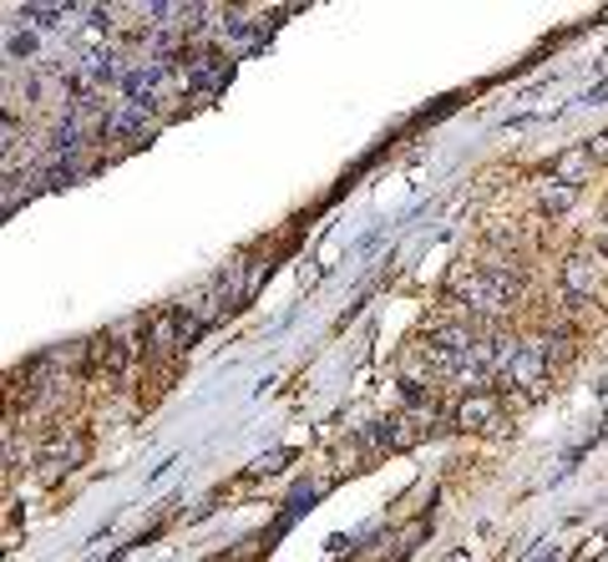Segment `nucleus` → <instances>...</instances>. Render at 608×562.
Listing matches in <instances>:
<instances>
[{
	"label": "nucleus",
	"instance_id": "nucleus-5",
	"mask_svg": "<svg viewBox=\"0 0 608 562\" xmlns=\"http://www.w3.org/2000/svg\"><path fill=\"white\" fill-rule=\"evenodd\" d=\"M563 289H568V294H594V289H598V269L588 259H573L568 269H563Z\"/></svg>",
	"mask_w": 608,
	"mask_h": 562
},
{
	"label": "nucleus",
	"instance_id": "nucleus-1",
	"mask_svg": "<svg viewBox=\"0 0 608 562\" xmlns=\"http://www.w3.org/2000/svg\"><path fill=\"white\" fill-rule=\"evenodd\" d=\"M507 294H513V274H502V269L466 274V284H456V300L477 314H497L502 304H507Z\"/></svg>",
	"mask_w": 608,
	"mask_h": 562
},
{
	"label": "nucleus",
	"instance_id": "nucleus-10",
	"mask_svg": "<svg viewBox=\"0 0 608 562\" xmlns=\"http://www.w3.org/2000/svg\"><path fill=\"white\" fill-rule=\"evenodd\" d=\"M285 461H289V451H275V456H269V461H259V467H254V471H279V467H285Z\"/></svg>",
	"mask_w": 608,
	"mask_h": 562
},
{
	"label": "nucleus",
	"instance_id": "nucleus-11",
	"mask_svg": "<svg viewBox=\"0 0 608 562\" xmlns=\"http://www.w3.org/2000/svg\"><path fill=\"white\" fill-rule=\"evenodd\" d=\"M588 153H594V157H608V132H604V137H594V143H588Z\"/></svg>",
	"mask_w": 608,
	"mask_h": 562
},
{
	"label": "nucleus",
	"instance_id": "nucleus-9",
	"mask_svg": "<svg viewBox=\"0 0 608 562\" xmlns=\"http://www.w3.org/2000/svg\"><path fill=\"white\" fill-rule=\"evenodd\" d=\"M6 46H11V56H31V51H37V31H11V41H6Z\"/></svg>",
	"mask_w": 608,
	"mask_h": 562
},
{
	"label": "nucleus",
	"instance_id": "nucleus-8",
	"mask_svg": "<svg viewBox=\"0 0 608 562\" xmlns=\"http://www.w3.org/2000/svg\"><path fill=\"white\" fill-rule=\"evenodd\" d=\"M568 204H573L568 183H548V188H543V208H548V214H558V208H568Z\"/></svg>",
	"mask_w": 608,
	"mask_h": 562
},
{
	"label": "nucleus",
	"instance_id": "nucleus-6",
	"mask_svg": "<svg viewBox=\"0 0 608 562\" xmlns=\"http://www.w3.org/2000/svg\"><path fill=\"white\" fill-rule=\"evenodd\" d=\"M82 456H86V441H82V436H66V441H51V446H47V467H61V471H66V467H76Z\"/></svg>",
	"mask_w": 608,
	"mask_h": 562
},
{
	"label": "nucleus",
	"instance_id": "nucleus-2",
	"mask_svg": "<svg viewBox=\"0 0 608 562\" xmlns=\"http://www.w3.org/2000/svg\"><path fill=\"white\" fill-rule=\"evenodd\" d=\"M167 76H173V61H167V56H153V61H143V66H132L122 82H127L132 102H157V92L167 86Z\"/></svg>",
	"mask_w": 608,
	"mask_h": 562
},
{
	"label": "nucleus",
	"instance_id": "nucleus-12",
	"mask_svg": "<svg viewBox=\"0 0 608 562\" xmlns=\"http://www.w3.org/2000/svg\"><path fill=\"white\" fill-rule=\"evenodd\" d=\"M604 96H608V82H604V86H594V92H588V102H604Z\"/></svg>",
	"mask_w": 608,
	"mask_h": 562
},
{
	"label": "nucleus",
	"instance_id": "nucleus-7",
	"mask_svg": "<svg viewBox=\"0 0 608 562\" xmlns=\"http://www.w3.org/2000/svg\"><path fill=\"white\" fill-rule=\"evenodd\" d=\"M588 163H594V153H588V147H578V153H568V157H558V183H578L588 173Z\"/></svg>",
	"mask_w": 608,
	"mask_h": 562
},
{
	"label": "nucleus",
	"instance_id": "nucleus-3",
	"mask_svg": "<svg viewBox=\"0 0 608 562\" xmlns=\"http://www.w3.org/2000/svg\"><path fill=\"white\" fill-rule=\"evenodd\" d=\"M153 122V102H127L107 117V137H132V132H143Z\"/></svg>",
	"mask_w": 608,
	"mask_h": 562
},
{
	"label": "nucleus",
	"instance_id": "nucleus-4",
	"mask_svg": "<svg viewBox=\"0 0 608 562\" xmlns=\"http://www.w3.org/2000/svg\"><path fill=\"white\" fill-rule=\"evenodd\" d=\"M492 416H497V400H492V395H466L462 406H456V426H462V431H482V426H492Z\"/></svg>",
	"mask_w": 608,
	"mask_h": 562
}]
</instances>
